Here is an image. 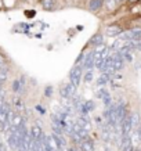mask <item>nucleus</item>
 <instances>
[{
	"instance_id": "393cba45",
	"label": "nucleus",
	"mask_w": 141,
	"mask_h": 151,
	"mask_svg": "<svg viewBox=\"0 0 141 151\" xmlns=\"http://www.w3.org/2000/svg\"><path fill=\"white\" fill-rule=\"evenodd\" d=\"M0 151H7V147H6V146H3V147H1V148H0Z\"/></svg>"
},
{
	"instance_id": "aec40b11",
	"label": "nucleus",
	"mask_w": 141,
	"mask_h": 151,
	"mask_svg": "<svg viewBox=\"0 0 141 151\" xmlns=\"http://www.w3.org/2000/svg\"><path fill=\"white\" fill-rule=\"evenodd\" d=\"M84 55H86V53L84 51H82L80 54L77 55V58L75 60V65H80L83 63V60H84Z\"/></svg>"
},
{
	"instance_id": "f03ea898",
	"label": "nucleus",
	"mask_w": 141,
	"mask_h": 151,
	"mask_svg": "<svg viewBox=\"0 0 141 151\" xmlns=\"http://www.w3.org/2000/svg\"><path fill=\"white\" fill-rule=\"evenodd\" d=\"M76 92H77V87L68 81L65 85H62L59 87V97L62 100H71L73 96H76Z\"/></svg>"
},
{
	"instance_id": "9d476101",
	"label": "nucleus",
	"mask_w": 141,
	"mask_h": 151,
	"mask_svg": "<svg viewBox=\"0 0 141 151\" xmlns=\"http://www.w3.org/2000/svg\"><path fill=\"white\" fill-rule=\"evenodd\" d=\"M104 9V0H89L87 10L91 13H98Z\"/></svg>"
},
{
	"instance_id": "412c9836",
	"label": "nucleus",
	"mask_w": 141,
	"mask_h": 151,
	"mask_svg": "<svg viewBox=\"0 0 141 151\" xmlns=\"http://www.w3.org/2000/svg\"><path fill=\"white\" fill-rule=\"evenodd\" d=\"M133 133H134V134L137 136V140L141 143V125L137 129H134V132H133Z\"/></svg>"
},
{
	"instance_id": "7ed1b4c3",
	"label": "nucleus",
	"mask_w": 141,
	"mask_h": 151,
	"mask_svg": "<svg viewBox=\"0 0 141 151\" xmlns=\"http://www.w3.org/2000/svg\"><path fill=\"white\" fill-rule=\"evenodd\" d=\"M96 57H97V53L94 51V49L87 50L86 55H84V60H83V63H82V67L84 68V71L96 68Z\"/></svg>"
},
{
	"instance_id": "a211bd4d",
	"label": "nucleus",
	"mask_w": 141,
	"mask_h": 151,
	"mask_svg": "<svg viewBox=\"0 0 141 151\" xmlns=\"http://www.w3.org/2000/svg\"><path fill=\"white\" fill-rule=\"evenodd\" d=\"M9 79V69H0V82L4 83Z\"/></svg>"
},
{
	"instance_id": "b1692460",
	"label": "nucleus",
	"mask_w": 141,
	"mask_h": 151,
	"mask_svg": "<svg viewBox=\"0 0 141 151\" xmlns=\"http://www.w3.org/2000/svg\"><path fill=\"white\" fill-rule=\"evenodd\" d=\"M46 94H47V96H50V94H51V89H50V86H49V89L46 90Z\"/></svg>"
},
{
	"instance_id": "f3484780",
	"label": "nucleus",
	"mask_w": 141,
	"mask_h": 151,
	"mask_svg": "<svg viewBox=\"0 0 141 151\" xmlns=\"http://www.w3.org/2000/svg\"><path fill=\"white\" fill-rule=\"evenodd\" d=\"M0 69H9V64H7V58L4 54L0 53Z\"/></svg>"
},
{
	"instance_id": "4be33fe9",
	"label": "nucleus",
	"mask_w": 141,
	"mask_h": 151,
	"mask_svg": "<svg viewBox=\"0 0 141 151\" xmlns=\"http://www.w3.org/2000/svg\"><path fill=\"white\" fill-rule=\"evenodd\" d=\"M36 110L40 112V114H46V110H44V107H42V105H37L36 107Z\"/></svg>"
},
{
	"instance_id": "2eb2a0df",
	"label": "nucleus",
	"mask_w": 141,
	"mask_h": 151,
	"mask_svg": "<svg viewBox=\"0 0 141 151\" xmlns=\"http://www.w3.org/2000/svg\"><path fill=\"white\" fill-rule=\"evenodd\" d=\"M111 93H109V90L107 89V87H98V90L96 92V96L97 99H100V100H102V99H105V97H108Z\"/></svg>"
},
{
	"instance_id": "dca6fc26",
	"label": "nucleus",
	"mask_w": 141,
	"mask_h": 151,
	"mask_svg": "<svg viewBox=\"0 0 141 151\" xmlns=\"http://www.w3.org/2000/svg\"><path fill=\"white\" fill-rule=\"evenodd\" d=\"M109 50V47L105 45V43H102V45H100V46L94 47V51H96L97 54H104V53H107V51Z\"/></svg>"
},
{
	"instance_id": "423d86ee",
	"label": "nucleus",
	"mask_w": 141,
	"mask_h": 151,
	"mask_svg": "<svg viewBox=\"0 0 141 151\" xmlns=\"http://www.w3.org/2000/svg\"><path fill=\"white\" fill-rule=\"evenodd\" d=\"M102 43H105V33L102 32H96L93 36L89 39V43H87V46L90 47V49H94V47L100 46V45H102Z\"/></svg>"
},
{
	"instance_id": "9b49d317",
	"label": "nucleus",
	"mask_w": 141,
	"mask_h": 151,
	"mask_svg": "<svg viewBox=\"0 0 141 151\" xmlns=\"http://www.w3.org/2000/svg\"><path fill=\"white\" fill-rule=\"evenodd\" d=\"M122 4L119 0H104V9L108 11V13H112L115 10L119 9V6Z\"/></svg>"
},
{
	"instance_id": "20e7f679",
	"label": "nucleus",
	"mask_w": 141,
	"mask_h": 151,
	"mask_svg": "<svg viewBox=\"0 0 141 151\" xmlns=\"http://www.w3.org/2000/svg\"><path fill=\"white\" fill-rule=\"evenodd\" d=\"M31 134H32V137L33 140H36V142L39 143H44V139H46V133L43 132V129H42L40 125H32V128H31Z\"/></svg>"
},
{
	"instance_id": "cd10ccee",
	"label": "nucleus",
	"mask_w": 141,
	"mask_h": 151,
	"mask_svg": "<svg viewBox=\"0 0 141 151\" xmlns=\"http://www.w3.org/2000/svg\"><path fill=\"white\" fill-rule=\"evenodd\" d=\"M122 1H123V3H126V1H127V0H122Z\"/></svg>"
},
{
	"instance_id": "f257e3e1",
	"label": "nucleus",
	"mask_w": 141,
	"mask_h": 151,
	"mask_svg": "<svg viewBox=\"0 0 141 151\" xmlns=\"http://www.w3.org/2000/svg\"><path fill=\"white\" fill-rule=\"evenodd\" d=\"M83 73H84V68L82 67V64L73 65L68 73V81L72 83V85H75L76 87H79V85H80L83 81Z\"/></svg>"
},
{
	"instance_id": "4468645a",
	"label": "nucleus",
	"mask_w": 141,
	"mask_h": 151,
	"mask_svg": "<svg viewBox=\"0 0 141 151\" xmlns=\"http://www.w3.org/2000/svg\"><path fill=\"white\" fill-rule=\"evenodd\" d=\"M93 81H94V69H87V71H84L82 82H84L86 85H89V83H91Z\"/></svg>"
},
{
	"instance_id": "0eeeda50",
	"label": "nucleus",
	"mask_w": 141,
	"mask_h": 151,
	"mask_svg": "<svg viewBox=\"0 0 141 151\" xmlns=\"http://www.w3.org/2000/svg\"><path fill=\"white\" fill-rule=\"evenodd\" d=\"M94 110H96V103L93 100H87V101H83V104L80 105V108L77 110V112L82 115H89Z\"/></svg>"
},
{
	"instance_id": "5701e85b",
	"label": "nucleus",
	"mask_w": 141,
	"mask_h": 151,
	"mask_svg": "<svg viewBox=\"0 0 141 151\" xmlns=\"http://www.w3.org/2000/svg\"><path fill=\"white\" fill-rule=\"evenodd\" d=\"M138 1H140V0H127V3H130V4H137V3H138Z\"/></svg>"
},
{
	"instance_id": "f8f14e48",
	"label": "nucleus",
	"mask_w": 141,
	"mask_h": 151,
	"mask_svg": "<svg viewBox=\"0 0 141 151\" xmlns=\"http://www.w3.org/2000/svg\"><path fill=\"white\" fill-rule=\"evenodd\" d=\"M130 116H132L133 128L137 129V128H138V126L141 125V115H140V112L134 110V111H132V112H130Z\"/></svg>"
},
{
	"instance_id": "a878e982",
	"label": "nucleus",
	"mask_w": 141,
	"mask_h": 151,
	"mask_svg": "<svg viewBox=\"0 0 141 151\" xmlns=\"http://www.w3.org/2000/svg\"><path fill=\"white\" fill-rule=\"evenodd\" d=\"M1 90H3V83L0 82V92H1Z\"/></svg>"
},
{
	"instance_id": "bb28decb",
	"label": "nucleus",
	"mask_w": 141,
	"mask_h": 151,
	"mask_svg": "<svg viewBox=\"0 0 141 151\" xmlns=\"http://www.w3.org/2000/svg\"><path fill=\"white\" fill-rule=\"evenodd\" d=\"M3 146H4V143H3V142H1V140H0V148H1V147H3Z\"/></svg>"
},
{
	"instance_id": "1a4fd4ad",
	"label": "nucleus",
	"mask_w": 141,
	"mask_h": 151,
	"mask_svg": "<svg viewBox=\"0 0 141 151\" xmlns=\"http://www.w3.org/2000/svg\"><path fill=\"white\" fill-rule=\"evenodd\" d=\"M76 124L79 125L80 128L84 129V130H87V132L91 130V121H90V118H89V115L79 114V116H77V119H76Z\"/></svg>"
},
{
	"instance_id": "ddd939ff",
	"label": "nucleus",
	"mask_w": 141,
	"mask_h": 151,
	"mask_svg": "<svg viewBox=\"0 0 141 151\" xmlns=\"http://www.w3.org/2000/svg\"><path fill=\"white\" fill-rule=\"evenodd\" d=\"M40 4L46 11H54L55 10V0H40Z\"/></svg>"
},
{
	"instance_id": "39448f33",
	"label": "nucleus",
	"mask_w": 141,
	"mask_h": 151,
	"mask_svg": "<svg viewBox=\"0 0 141 151\" xmlns=\"http://www.w3.org/2000/svg\"><path fill=\"white\" fill-rule=\"evenodd\" d=\"M123 32H125V29L120 25H116V24H111L105 28V36L109 37H119Z\"/></svg>"
},
{
	"instance_id": "6ab92c4d",
	"label": "nucleus",
	"mask_w": 141,
	"mask_h": 151,
	"mask_svg": "<svg viewBox=\"0 0 141 151\" xmlns=\"http://www.w3.org/2000/svg\"><path fill=\"white\" fill-rule=\"evenodd\" d=\"M14 104H15V110H24V103L19 97H17V99L14 100Z\"/></svg>"
},
{
	"instance_id": "6e6552de",
	"label": "nucleus",
	"mask_w": 141,
	"mask_h": 151,
	"mask_svg": "<svg viewBox=\"0 0 141 151\" xmlns=\"http://www.w3.org/2000/svg\"><path fill=\"white\" fill-rule=\"evenodd\" d=\"M79 148H80V151H96V143L90 136H87L86 139H83L79 143Z\"/></svg>"
}]
</instances>
